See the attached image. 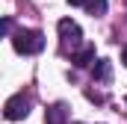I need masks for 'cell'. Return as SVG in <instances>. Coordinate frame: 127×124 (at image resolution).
I'll return each mask as SVG.
<instances>
[{
    "label": "cell",
    "mask_w": 127,
    "mask_h": 124,
    "mask_svg": "<svg viewBox=\"0 0 127 124\" xmlns=\"http://www.w3.org/2000/svg\"><path fill=\"white\" fill-rule=\"evenodd\" d=\"M56 30H59V47H62L65 53H77V50L83 47V30H80L77 21L62 18V21L56 24Z\"/></svg>",
    "instance_id": "6da1fadb"
},
{
    "label": "cell",
    "mask_w": 127,
    "mask_h": 124,
    "mask_svg": "<svg viewBox=\"0 0 127 124\" xmlns=\"http://www.w3.org/2000/svg\"><path fill=\"white\" fill-rule=\"evenodd\" d=\"M12 47H15L18 53H24V56L38 53V50L44 47V35L38 30H15L12 32Z\"/></svg>",
    "instance_id": "7a4b0ae2"
},
{
    "label": "cell",
    "mask_w": 127,
    "mask_h": 124,
    "mask_svg": "<svg viewBox=\"0 0 127 124\" xmlns=\"http://www.w3.org/2000/svg\"><path fill=\"white\" fill-rule=\"evenodd\" d=\"M3 115L9 118V121H21V118H27L30 115V97L21 92V94H12L9 100H6V106H3Z\"/></svg>",
    "instance_id": "3957f363"
},
{
    "label": "cell",
    "mask_w": 127,
    "mask_h": 124,
    "mask_svg": "<svg viewBox=\"0 0 127 124\" xmlns=\"http://www.w3.org/2000/svg\"><path fill=\"white\" fill-rule=\"evenodd\" d=\"M71 62H74L77 68H89V65L95 62V47H92V44H83L77 53H71Z\"/></svg>",
    "instance_id": "277c9868"
},
{
    "label": "cell",
    "mask_w": 127,
    "mask_h": 124,
    "mask_svg": "<svg viewBox=\"0 0 127 124\" xmlns=\"http://www.w3.org/2000/svg\"><path fill=\"white\" fill-rule=\"evenodd\" d=\"M65 121V103H53L47 109V124H62Z\"/></svg>",
    "instance_id": "5b68a950"
},
{
    "label": "cell",
    "mask_w": 127,
    "mask_h": 124,
    "mask_svg": "<svg viewBox=\"0 0 127 124\" xmlns=\"http://www.w3.org/2000/svg\"><path fill=\"white\" fill-rule=\"evenodd\" d=\"M95 80H100V83L109 80V62L106 59H97L95 62Z\"/></svg>",
    "instance_id": "8992f818"
},
{
    "label": "cell",
    "mask_w": 127,
    "mask_h": 124,
    "mask_svg": "<svg viewBox=\"0 0 127 124\" xmlns=\"http://www.w3.org/2000/svg\"><path fill=\"white\" fill-rule=\"evenodd\" d=\"M86 9H89L92 15H103V12H106V0H89Z\"/></svg>",
    "instance_id": "52a82bcc"
},
{
    "label": "cell",
    "mask_w": 127,
    "mask_h": 124,
    "mask_svg": "<svg viewBox=\"0 0 127 124\" xmlns=\"http://www.w3.org/2000/svg\"><path fill=\"white\" fill-rule=\"evenodd\" d=\"M3 35H12V18H3Z\"/></svg>",
    "instance_id": "ba28073f"
},
{
    "label": "cell",
    "mask_w": 127,
    "mask_h": 124,
    "mask_svg": "<svg viewBox=\"0 0 127 124\" xmlns=\"http://www.w3.org/2000/svg\"><path fill=\"white\" fill-rule=\"evenodd\" d=\"M68 3H71V6H86L89 0H68Z\"/></svg>",
    "instance_id": "9c48e42d"
},
{
    "label": "cell",
    "mask_w": 127,
    "mask_h": 124,
    "mask_svg": "<svg viewBox=\"0 0 127 124\" xmlns=\"http://www.w3.org/2000/svg\"><path fill=\"white\" fill-rule=\"evenodd\" d=\"M121 62L127 65V44H124V50H121Z\"/></svg>",
    "instance_id": "30bf717a"
},
{
    "label": "cell",
    "mask_w": 127,
    "mask_h": 124,
    "mask_svg": "<svg viewBox=\"0 0 127 124\" xmlns=\"http://www.w3.org/2000/svg\"><path fill=\"white\" fill-rule=\"evenodd\" d=\"M74 124H80V121H74Z\"/></svg>",
    "instance_id": "8fae6325"
}]
</instances>
